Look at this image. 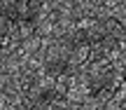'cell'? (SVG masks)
<instances>
[]
</instances>
